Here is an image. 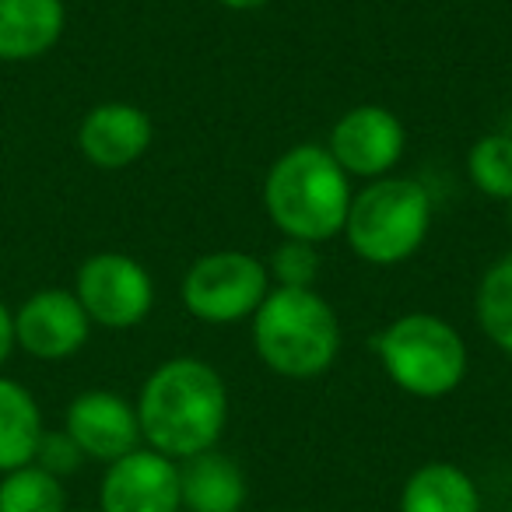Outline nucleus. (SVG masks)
<instances>
[{"label":"nucleus","mask_w":512,"mask_h":512,"mask_svg":"<svg viewBox=\"0 0 512 512\" xmlns=\"http://www.w3.org/2000/svg\"><path fill=\"white\" fill-rule=\"evenodd\" d=\"M92 320L78 295L67 288H43L15 309V348L39 362H64L88 344Z\"/></svg>","instance_id":"1a4fd4ad"},{"label":"nucleus","mask_w":512,"mask_h":512,"mask_svg":"<svg viewBox=\"0 0 512 512\" xmlns=\"http://www.w3.org/2000/svg\"><path fill=\"white\" fill-rule=\"evenodd\" d=\"M214 4H221L225 11H260V8H267L271 0H214Z\"/></svg>","instance_id":"5701e85b"},{"label":"nucleus","mask_w":512,"mask_h":512,"mask_svg":"<svg viewBox=\"0 0 512 512\" xmlns=\"http://www.w3.org/2000/svg\"><path fill=\"white\" fill-rule=\"evenodd\" d=\"M400 512H481V491L463 467L435 460L404 481Z\"/></svg>","instance_id":"2eb2a0df"},{"label":"nucleus","mask_w":512,"mask_h":512,"mask_svg":"<svg viewBox=\"0 0 512 512\" xmlns=\"http://www.w3.org/2000/svg\"><path fill=\"white\" fill-rule=\"evenodd\" d=\"M249 323L256 358L281 379H320L341 355V320L316 288H271Z\"/></svg>","instance_id":"7ed1b4c3"},{"label":"nucleus","mask_w":512,"mask_h":512,"mask_svg":"<svg viewBox=\"0 0 512 512\" xmlns=\"http://www.w3.org/2000/svg\"><path fill=\"white\" fill-rule=\"evenodd\" d=\"M43 432V411L29 386L0 376V474L36 460Z\"/></svg>","instance_id":"dca6fc26"},{"label":"nucleus","mask_w":512,"mask_h":512,"mask_svg":"<svg viewBox=\"0 0 512 512\" xmlns=\"http://www.w3.org/2000/svg\"><path fill=\"white\" fill-rule=\"evenodd\" d=\"M67 29L64 0H0V60L29 64L60 43Z\"/></svg>","instance_id":"ddd939ff"},{"label":"nucleus","mask_w":512,"mask_h":512,"mask_svg":"<svg viewBox=\"0 0 512 512\" xmlns=\"http://www.w3.org/2000/svg\"><path fill=\"white\" fill-rule=\"evenodd\" d=\"M74 295L85 306L88 320L106 330H130L155 309V281L148 267L127 253H92L78 267Z\"/></svg>","instance_id":"0eeeda50"},{"label":"nucleus","mask_w":512,"mask_h":512,"mask_svg":"<svg viewBox=\"0 0 512 512\" xmlns=\"http://www.w3.org/2000/svg\"><path fill=\"white\" fill-rule=\"evenodd\" d=\"M323 148L351 179L372 183V179L390 176L400 165L407 151V130L393 109L365 102L337 116Z\"/></svg>","instance_id":"6e6552de"},{"label":"nucleus","mask_w":512,"mask_h":512,"mask_svg":"<svg viewBox=\"0 0 512 512\" xmlns=\"http://www.w3.org/2000/svg\"><path fill=\"white\" fill-rule=\"evenodd\" d=\"M0 512H67L64 481L39 463L8 470L0 477Z\"/></svg>","instance_id":"a211bd4d"},{"label":"nucleus","mask_w":512,"mask_h":512,"mask_svg":"<svg viewBox=\"0 0 512 512\" xmlns=\"http://www.w3.org/2000/svg\"><path fill=\"white\" fill-rule=\"evenodd\" d=\"M351 176L323 144H295L274 158L264 176V211L285 239L330 242L344 232Z\"/></svg>","instance_id":"f03ea898"},{"label":"nucleus","mask_w":512,"mask_h":512,"mask_svg":"<svg viewBox=\"0 0 512 512\" xmlns=\"http://www.w3.org/2000/svg\"><path fill=\"white\" fill-rule=\"evenodd\" d=\"M271 288L264 260H256L246 249H218L190 264L183 278V306L193 320L232 327L253 320Z\"/></svg>","instance_id":"423d86ee"},{"label":"nucleus","mask_w":512,"mask_h":512,"mask_svg":"<svg viewBox=\"0 0 512 512\" xmlns=\"http://www.w3.org/2000/svg\"><path fill=\"white\" fill-rule=\"evenodd\" d=\"M467 176L484 197L512 200V134L491 130L481 134L467 151Z\"/></svg>","instance_id":"6ab92c4d"},{"label":"nucleus","mask_w":512,"mask_h":512,"mask_svg":"<svg viewBox=\"0 0 512 512\" xmlns=\"http://www.w3.org/2000/svg\"><path fill=\"white\" fill-rule=\"evenodd\" d=\"M134 407L144 446L179 463L218 446L232 404L225 379L211 362L179 355L151 369Z\"/></svg>","instance_id":"f257e3e1"},{"label":"nucleus","mask_w":512,"mask_h":512,"mask_svg":"<svg viewBox=\"0 0 512 512\" xmlns=\"http://www.w3.org/2000/svg\"><path fill=\"white\" fill-rule=\"evenodd\" d=\"M11 351H15V313L0 302V365L8 362Z\"/></svg>","instance_id":"4be33fe9"},{"label":"nucleus","mask_w":512,"mask_h":512,"mask_svg":"<svg viewBox=\"0 0 512 512\" xmlns=\"http://www.w3.org/2000/svg\"><path fill=\"white\" fill-rule=\"evenodd\" d=\"M320 271H323L320 246L302 239H285L271 253V264H267L274 288H316Z\"/></svg>","instance_id":"aec40b11"},{"label":"nucleus","mask_w":512,"mask_h":512,"mask_svg":"<svg viewBox=\"0 0 512 512\" xmlns=\"http://www.w3.org/2000/svg\"><path fill=\"white\" fill-rule=\"evenodd\" d=\"M64 432L78 442L85 460L113 463L141 449V421L137 407L113 390H85L67 404Z\"/></svg>","instance_id":"9b49d317"},{"label":"nucleus","mask_w":512,"mask_h":512,"mask_svg":"<svg viewBox=\"0 0 512 512\" xmlns=\"http://www.w3.org/2000/svg\"><path fill=\"white\" fill-rule=\"evenodd\" d=\"M32 463H39L43 470H50L53 477L64 481L67 474H74V470L85 463V453H81L78 442H74L67 432H43L39 449H36V460Z\"/></svg>","instance_id":"412c9836"},{"label":"nucleus","mask_w":512,"mask_h":512,"mask_svg":"<svg viewBox=\"0 0 512 512\" xmlns=\"http://www.w3.org/2000/svg\"><path fill=\"white\" fill-rule=\"evenodd\" d=\"M474 316L481 334L498 351L512 355V253L498 256L481 274L474 292Z\"/></svg>","instance_id":"f3484780"},{"label":"nucleus","mask_w":512,"mask_h":512,"mask_svg":"<svg viewBox=\"0 0 512 512\" xmlns=\"http://www.w3.org/2000/svg\"><path fill=\"white\" fill-rule=\"evenodd\" d=\"M155 141L151 116L134 102H102L88 109L78 127V151L102 172H116L148 155Z\"/></svg>","instance_id":"f8f14e48"},{"label":"nucleus","mask_w":512,"mask_h":512,"mask_svg":"<svg viewBox=\"0 0 512 512\" xmlns=\"http://www.w3.org/2000/svg\"><path fill=\"white\" fill-rule=\"evenodd\" d=\"M509 232H512V200H509Z\"/></svg>","instance_id":"b1692460"},{"label":"nucleus","mask_w":512,"mask_h":512,"mask_svg":"<svg viewBox=\"0 0 512 512\" xmlns=\"http://www.w3.org/2000/svg\"><path fill=\"white\" fill-rule=\"evenodd\" d=\"M379 365L397 390L418 400H442L467 379V344L435 313H404L372 337Z\"/></svg>","instance_id":"39448f33"},{"label":"nucleus","mask_w":512,"mask_h":512,"mask_svg":"<svg viewBox=\"0 0 512 512\" xmlns=\"http://www.w3.org/2000/svg\"><path fill=\"white\" fill-rule=\"evenodd\" d=\"M249 484L232 456L207 449L179 460V498L183 512H242Z\"/></svg>","instance_id":"4468645a"},{"label":"nucleus","mask_w":512,"mask_h":512,"mask_svg":"<svg viewBox=\"0 0 512 512\" xmlns=\"http://www.w3.org/2000/svg\"><path fill=\"white\" fill-rule=\"evenodd\" d=\"M99 512H183L179 463L151 446L113 460L99 484Z\"/></svg>","instance_id":"9d476101"},{"label":"nucleus","mask_w":512,"mask_h":512,"mask_svg":"<svg viewBox=\"0 0 512 512\" xmlns=\"http://www.w3.org/2000/svg\"><path fill=\"white\" fill-rule=\"evenodd\" d=\"M432 232V193L407 176H383L351 197L344 232L358 260L397 267L425 246Z\"/></svg>","instance_id":"20e7f679"}]
</instances>
